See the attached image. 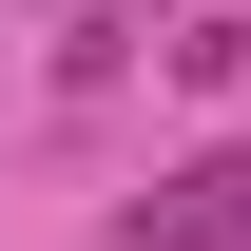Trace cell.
<instances>
[{"label": "cell", "mask_w": 251, "mask_h": 251, "mask_svg": "<svg viewBox=\"0 0 251 251\" xmlns=\"http://www.w3.org/2000/svg\"><path fill=\"white\" fill-rule=\"evenodd\" d=\"M135 251H251V155H193L174 193H135Z\"/></svg>", "instance_id": "6da1fadb"}]
</instances>
